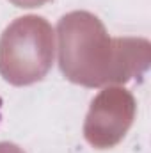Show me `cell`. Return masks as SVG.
Here are the masks:
<instances>
[{"label":"cell","instance_id":"cell-1","mask_svg":"<svg viewBox=\"0 0 151 153\" xmlns=\"http://www.w3.org/2000/svg\"><path fill=\"white\" fill-rule=\"evenodd\" d=\"M0 119H2V98H0Z\"/></svg>","mask_w":151,"mask_h":153}]
</instances>
